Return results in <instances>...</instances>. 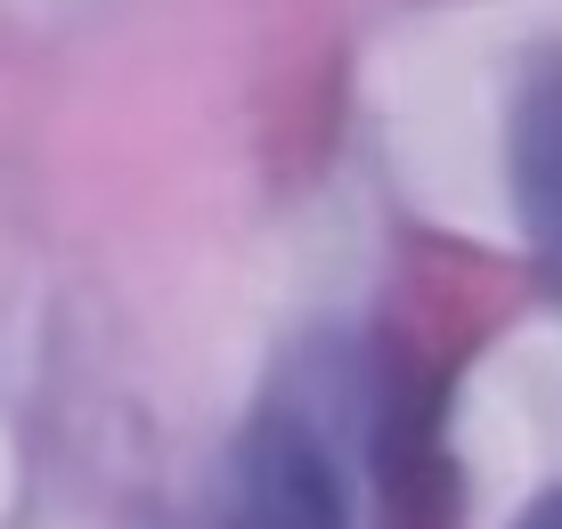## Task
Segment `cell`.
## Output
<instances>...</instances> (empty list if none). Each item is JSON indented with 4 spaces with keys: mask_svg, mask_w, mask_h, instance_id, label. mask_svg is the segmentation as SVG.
I'll list each match as a JSON object with an SVG mask.
<instances>
[{
    "mask_svg": "<svg viewBox=\"0 0 562 529\" xmlns=\"http://www.w3.org/2000/svg\"><path fill=\"white\" fill-rule=\"evenodd\" d=\"M228 529H351L335 440L294 399H261L228 448Z\"/></svg>",
    "mask_w": 562,
    "mask_h": 529,
    "instance_id": "cell-1",
    "label": "cell"
},
{
    "mask_svg": "<svg viewBox=\"0 0 562 529\" xmlns=\"http://www.w3.org/2000/svg\"><path fill=\"white\" fill-rule=\"evenodd\" d=\"M506 180H514L521 237H530L547 285L562 293V42H547L538 57H521V74H514Z\"/></svg>",
    "mask_w": 562,
    "mask_h": 529,
    "instance_id": "cell-2",
    "label": "cell"
},
{
    "mask_svg": "<svg viewBox=\"0 0 562 529\" xmlns=\"http://www.w3.org/2000/svg\"><path fill=\"white\" fill-rule=\"evenodd\" d=\"M514 529H562V481H554V488H538V497L514 514Z\"/></svg>",
    "mask_w": 562,
    "mask_h": 529,
    "instance_id": "cell-3",
    "label": "cell"
}]
</instances>
